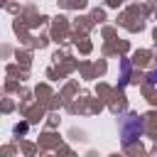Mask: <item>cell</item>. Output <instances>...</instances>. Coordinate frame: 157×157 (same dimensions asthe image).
Wrapping results in <instances>:
<instances>
[{
    "label": "cell",
    "mask_w": 157,
    "mask_h": 157,
    "mask_svg": "<svg viewBox=\"0 0 157 157\" xmlns=\"http://www.w3.org/2000/svg\"><path fill=\"white\" fill-rule=\"evenodd\" d=\"M145 132V125H142V118L140 115H123L120 118V137H123V145H132L142 137Z\"/></svg>",
    "instance_id": "1"
},
{
    "label": "cell",
    "mask_w": 157,
    "mask_h": 157,
    "mask_svg": "<svg viewBox=\"0 0 157 157\" xmlns=\"http://www.w3.org/2000/svg\"><path fill=\"white\" fill-rule=\"evenodd\" d=\"M155 81H157V71H152V74L147 76V83H155Z\"/></svg>",
    "instance_id": "2"
}]
</instances>
